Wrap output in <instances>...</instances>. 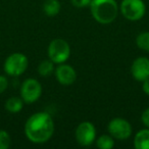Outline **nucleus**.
I'll list each match as a JSON object with an SVG mask.
<instances>
[{
    "mask_svg": "<svg viewBox=\"0 0 149 149\" xmlns=\"http://www.w3.org/2000/svg\"><path fill=\"white\" fill-rule=\"evenodd\" d=\"M54 123L47 112H37L28 118L25 126V133L31 142L36 144L45 143L52 137Z\"/></svg>",
    "mask_w": 149,
    "mask_h": 149,
    "instance_id": "f257e3e1",
    "label": "nucleus"
},
{
    "mask_svg": "<svg viewBox=\"0 0 149 149\" xmlns=\"http://www.w3.org/2000/svg\"><path fill=\"white\" fill-rule=\"evenodd\" d=\"M70 1H72V4L74 6L81 8V7H86L90 5L92 0H70Z\"/></svg>",
    "mask_w": 149,
    "mask_h": 149,
    "instance_id": "a211bd4d",
    "label": "nucleus"
},
{
    "mask_svg": "<svg viewBox=\"0 0 149 149\" xmlns=\"http://www.w3.org/2000/svg\"><path fill=\"white\" fill-rule=\"evenodd\" d=\"M76 139L82 146H90L96 139V129L90 122H83L76 129Z\"/></svg>",
    "mask_w": 149,
    "mask_h": 149,
    "instance_id": "6e6552de",
    "label": "nucleus"
},
{
    "mask_svg": "<svg viewBox=\"0 0 149 149\" xmlns=\"http://www.w3.org/2000/svg\"><path fill=\"white\" fill-rule=\"evenodd\" d=\"M43 10L48 17H55L60 11V3L58 0H45Z\"/></svg>",
    "mask_w": 149,
    "mask_h": 149,
    "instance_id": "f8f14e48",
    "label": "nucleus"
},
{
    "mask_svg": "<svg viewBox=\"0 0 149 149\" xmlns=\"http://www.w3.org/2000/svg\"><path fill=\"white\" fill-rule=\"evenodd\" d=\"M8 87V80L4 76H0V94L3 93Z\"/></svg>",
    "mask_w": 149,
    "mask_h": 149,
    "instance_id": "6ab92c4d",
    "label": "nucleus"
},
{
    "mask_svg": "<svg viewBox=\"0 0 149 149\" xmlns=\"http://www.w3.org/2000/svg\"><path fill=\"white\" fill-rule=\"evenodd\" d=\"M142 89H143V91H144V93L146 94V95H149V79L143 81Z\"/></svg>",
    "mask_w": 149,
    "mask_h": 149,
    "instance_id": "412c9836",
    "label": "nucleus"
},
{
    "mask_svg": "<svg viewBox=\"0 0 149 149\" xmlns=\"http://www.w3.org/2000/svg\"><path fill=\"white\" fill-rule=\"evenodd\" d=\"M70 55L68 43L63 39H54L48 46V56L54 63H63Z\"/></svg>",
    "mask_w": 149,
    "mask_h": 149,
    "instance_id": "20e7f679",
    "label": "nucleus"
},
{
    "mask_svg": "<svg viewBox=\"0 0 149 149\" xmlns=\"http://www.w3.org/2000/svg\"><path fill=\"white\" fill-rule=\"evenodd\" d=\"M54 72V62L52 60H43L38 66V72L42 77H48Z\"/></svg>",
    "mask_w": 149,
    "mask_h": 149,
    "instance_id": "4468645a",
    "label": "nucleus"
},
{
    "mask_svg": "<svg viewBox=\"0 0 149 149\" xmlns=\"http://www.w3.org/2000/svg\"><path fill=\"white\" fill-rule=\"evenodd\" d=\"M28 68V58L25 54L13 53L6 58L4 62V70L8 76L17 77L26 72Z\"/></svg>",
    "mask_w": 149,
    "mask_h": 149,
    "instance_id": "39448f33",
    "label": "nucleus"
},
{
    "mask_svg": "<svg viewBox=\"0 0 149 149\" xmlns=\"http://www.w3.org/2000/svg\"><path fill=\"white\" fill-rule=\"evenodd\" d=\"M56 80L63 86H70L77 79V72L68 64H61L55 70Z\"/></svg>",
    "mask_w": 149,
    "mask_h": 149,
    "instance_id": "9d476101",
    "label": "nucleus"
},
{
    "mask_svg": "<svg viewBox=\"0 0 149 149\" xmlns=\"http://www.w3.org/2000/svg\"><path fill=\"white\" fill-rule=\"evenodd\" d=\"M120 13L128 21L136 22L145 15L146 6L143 0H123L120 3Z\"/></svg>",
    "mask_w": 149,
    "mask_h": 149,
    "instance_id": "7ed1b4c3",
    "label": "nucleus"
},
{
    "mask_svg": "<svg viewBox=\"0 0 149 149\" xmlns=\"http://www.w3.org/2000/svg\"><path fill=\"white\" fill-rule=\"evenodd\" d=\"M10 146V136L4 130H0V149H7Z\"/></svg>",
    "mask_w": 149,
    "mask_h": 149,
    "instance_id": "f3484780",
    "label": "nucleus"
},
{
    "mask_svg": "<svg viewBox=\"0 0 149 149\" xmlns=\"http://www.w3.org/2000/svg\"><path fill=\"white\" fill-rule=\"evenodd\" d=\"M108 132L118 140H126L132 135V127L130 123L122 118H112L108 124Z\"/></svg>",
    "mask_w": 149,
    "mask_h": 149,
    "instance_id": "0eeeda50",
    "label": "nucleus"
},
{
    "mask_svg": "<svg viewBox=\"0 0 149 149\" xmlns=\"http://www.w3.org/2000/svg\"><path fill=\"white\" fill-rule=\"evenodd\" d=\"M141 120H142V123L144 124V126H146L147 128H149V107L146 108V109L142 112Z\"/></svg>",
    "mask_w": 149,
    "mask_h": 149,
    "instance_id": "aec40b11",
    "label": "nucleus"
},
{
    "mask_svg": "<svg viewBox=\"0 0 149 149\" xmlns=\"http://www.w3.org/2000/svg\"><path fill=\"white\" fill-rule=\"evenodd\" d=\"M136 149H149V128L139 131L134 138Z\"/></svg>",
    "mask_w": 149,
    "mask_h": 149,
    "instance_id": "9b49d317",
    "label": "nucleus"
},
{
    "mask_svg": "<svg viewBox=\"0 0 149 149\" xmlns=\"http://www.w3.org/2000/svg\"><path fill=\"white\" fill-rule=\"evenodd\" d=\"M97 147L101 149H111L114 146V140L111 135H101L99 138L96 140Z\"/></svg>",
    "mask_w": 149,
    "mask_h": 149,
    "instance_id": "2eb2a0df",
    "label": "nucleus"
},
{
    "mask_svg": "<svg viewBox=\"0 0 149 149\" xmlns=\"http://www.w3.org/2000/svg\"><path fill=\"white\" fill-rule=\"evenodd\" d=\"M24 106V100L19 97H10L5 102V108L7 111L17 113L23 109Z\"/></svg>",
    "mask_w": 149,
    "mask_h": 149,
    "instance_id": "ddd939ff",
    "label": "nucleus"
},
{
    "mask_svg": "<svg viewBox=\"0 0 149 149\" xmlns=\"http://www.w3.org/2000/svg\"><path fill=\"white\" fill-rule=\"evenodd\" d=\"M42 94V86L36 79H27L23 83L21 88L22 99L26 103L36 102Z\"/></svg>",
    "mask_w": 149,
    "mask_h": 149,
    "instance_id": "423d86ee",
    "label": "nucleus"
},
{
    "mask_svg": "<svg viewBox=\"0 0 149 149\" xmlns=\"http://www.w3.org/2000/svg\"><path fill=\"white\" fill-rule=\"evenodd\" d=\"M131 72L135 80L143 82L149 79V59L147 57H138L133 61Z\"/></svg>",
    "mask_w": 149,
    "mask_h": 149,
    "instance_id": "1a4fd4ad",
    "label": "nucleus"
},
{
    "mask_svg": "<svg viewBox=\"0 0 149 149\" xmlns=\"http://www.w3.org/2000/svg\"><path fill=\"white\" fill-rule=\"evenodd\" d=\"M136 44L140 49L149 52V32H143L136 38Z\"/></svg>",
    "mask_w": 149,
    "mask_h": 149,
    "instance_id": "dca6fc26",
    "label": "nucleus"
},
{
    "mask_svg": "<svg viewBox=\"0 0 149 149\" xmlns=\"http://www.w3.org/2000/svg\"><path fill=\"white\" fill-rule=\"evenodd\" d=\"M90 9L95 21L103 25L112 23L118 13L116 0H92Z\"/></svg>",
    "mask_w": 149,
    "mask_h": 149,
    "instance_id": "f03ea898",
    "label": "nucleus"
}]
</instances>
